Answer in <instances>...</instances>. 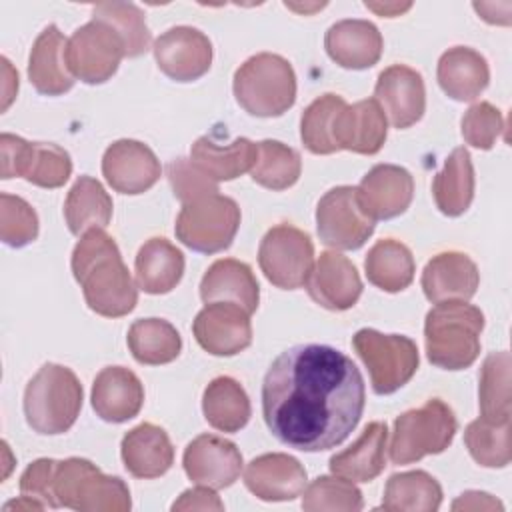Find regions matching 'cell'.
Instances as JSON below:
<instances>
[{
	"label": "cell",
	"mask_w": 512,
	"mask_h": 512,
	"mask_svg": "<svg viewBox=\"0 0 512 512\" xmlns=\"http://www.w3.org/2000/svg\"><path fill=\"white\" fill-rule=\"evenodd\" d=\"M366 386L358 366L326 344H298L270 364L262 416L272 436L302 452L342 444L358 426Z\"/></svg>",
	"instance_id": "6da1fadb"
},
{
	"label": "cell",
	"mask_w": 512,
	"mask_h": 512,
	"mask_svg": "<svg viewBox=\"0 0 512 512\" xmlns=\"http://www.w3.org/2000/svg\"><path fill=\"white\" fill-rule=\"evenodd\" d=\"M70 264L92 312L120 318L136 308L138 284L124 264L118 244L102 228H90L80 236Z\"/></svg>",
	"instance_id": "7a4b0ae2"
},
{
	"label": "cell",
	"mask_w": 512,
	"mask_h": 512,
	"mask_svg": "<svg viewBox=\"0 0 512 512\" xmlns=\"http://www.w3.org/2000/svg\"><path fill=\"white\" fill-rule=\"evenodd\" d=\"M484 314L464 300L438 302L424 320L428 360L442 370H464L480 354Z\"/></svg>",
	"instance_id": "3957f363"
},
{
	"label": "cell",
	"mask_w": 512,
	"mask_h": 512,
	"mask_svg": "<svg viewBox=\"0 0 512 512\" xmlns=\"http://www.w3.org/2000/svg\"><path fill=\"white\" fill-rule=\"evenodd\" d=\"M82 400L78 376L68 366L48 362L26 384L24 416L38 434H64L74 426Z\"/></svg>",
	"instance_id": "277c9868"
},
{
	"label": "cell",
	"mask_w": 512,
	"mask_h": 512,
	"mask_svg": "<svg viewBox=\"0 0 512 512\" xmlns=\"http://www.w3.org/2000/svg\"><path fill=\"white\" fill-rule=\"evenodd\" d=\"M232 90L250 116L276 118L296 102V74L284 56L260 52L234 72Z\"/></svg>",
	"instance_id": "5b68a950"
},
{
	"label": "cell",
	"mask_w": 512,
	"mask_h": 512,
	"mask_svg": "<svg viewBox=\"0 0 512 512\" xmlns=\"http://www.w3.org/2000/svg\"><path fill=\"white\" fill-rule=\"evenodd\" d=\"M54 496L58 506L80 512H126L132 506L130 490L122 478L108 476L78 456L58 462Z\"/></svg>",
	"instance_id": "8992f818"
},
{
	"label": "cell",
	"mask_w": 512,
	"mask_h": 512,
	"mask_svg": "<svg viewBox=\"0 0 512 512\" xmlns=\"http://www.w3.org/2000/svg\"><path fill=\"white\" fill-rule=\"evenodd\" d=\"M458 430L456 416L452 408L430 398L420 408L406 410L394 420L390 460L394 464H412L428 454L444 452Z\"/></svg>",
	"instance_id": "52a82bcc"
},
{
	"label": "cell",
	"mask_w": 512,
	"mask_h": 512,
	"mask_svg": "<svg viewBox=\"0 0 512 512\" xmlns=\"http://www.w3.org/2000/svg\"><path fill=\"white\" fill-rule=\"evenodd\" d=\"M352 346L368 368L376 394L400 390L410 382L420 364L416 342L404 334H382L374 328H362L354 334Z\"/></svg>",
	"instance_id": "ba28073f"
},
{
	"label": "cell",
	"mask_w": 512,
	"mask_h": 512,
	"mask_svg": "<svg viewBox=\"0 0 512 512\" xmlns=\"http://www.w3.org/2000/svg\"><path fill=\"white\" fill-rule=\"evenodd\" d=\"M240 228L238 204L222 194H210L182 206L174 232L194 252L216 254L226 250Z\"/></svg>",
	"instance_id": "9c48e42d"
},
{
	"label": "cell",
	"mask_w": 512,
	"mask_h": 512,
	"mask_svg": "<svg viewBox=\"0 0 512 512\" xmlns=\"http://www.w3.org/2000/svg\"><path fill=\"white\" fill-rule=\"evenodd\" d=\"M0 154L2 180L22 176L40 188H60L72 174L70 154L52 142H28L4 132Z\"/></svg>",
	"instance_id": "30bf717a"
},
{
	"label": "cell",
	"mask_w": 512,
	"mask_h": 512,
	"mask_svg": "<svg viewBox=\"0 0 512 512\" xmlns=\"http://www.w3.org/2000/svg\"><path fill=\"white\" fill-rule=\"evenodd\" d=\"M258 264L276 288L296 290L312 272L314 244L304 230L292 224L272 226L260 240Z\"/></svg>",
	"instance_id": "8fae6325"
},
{
	"label": "cell",
	"mask_w": 512,
	"mask_h": 512,
	"mask_svg": "<svg viewBox=\"0 0 512 512\" xmlns=\"http://www.w3.org/2000/svg\"><path fill=\"white\" fill-rule=\"evenodd\" d=\"M126 56L124 42L106 22L90 20L76 28L66 42V64L74 78L86 84L110 80Z\"/></svg>",
	"instance_id": "7c38bea8"
},
{
	"label": "cell",
	"mask_w": 512,
	"mask_h": 512,
	"mask_svg": "<svg viewBox=\"0 0 512 512\" xmlns=\"http://www.w3.org/2000/svg\"><path fill=\"white\" fill-rule=\"evenodd\" d=\"M374 220L364 212L356 186L330 188L316 206V230L322 244L334 250H358L374 232Z\"/></svg>",
	"instance_id": "4fadbf2b"
},
{
	"label": "cell",
	"mask_w": 512,
	"mask_h": 512,
	"mask_svg": "<svg viewBox=\"0 0 512 512\" xmlns=\"http://www.w3.org/2000/svg\"><path fill=\"white\" fill-rule=\"evenodd\" d=\"M158 68L176 82L202 78L212 64V42L194 26H172L154 42Z\"/></svg>",
	"instance_id": "5bb4252c"
},
{
	"label": "cell",
	"mask_w": 512,
	"mask_h": 512,
	"mask_svg": "<svg viewBox=\"0 0 512 512\" xmlns=\"http://www.w3.org/2000/svg\"><path fill=\"white\" fill-rule=\"evenodd\" d=\"M192 332L212 356H234L252 342L250 314L234 302H208L196 314Z\"/></svg>",
	"instance_id": "9a60e30c"
},
{
	"label": "cell",
	"mask_w": 512,
	"mask_h": 512,
	"mask_svg": "<svg viewBox=\"0 0 512 512\" xmlns=\"http://www.w3.org/2000/svg\"><path fill=\"white\" fill-rule=\"evenodd\" d=\"M242 464L238 446L216 434L196 436L182 456L186 476L194 484L214 490L232 486L242 472Z\"/></svg>",
	"instance_id": "2e32d148"
},
{
	"label": "cell",
	"mask_w": 512,
	"mask_h": 512,
	"mask_svg": "<svg viewBox=\"0 0 512 512\" xmlns=\"http://www.w3.org/2000/svg\"><path fill=\"white\" fill-rule=\"evenodd\" d=\"M374 100L394 128H410L426 110V88L422 74L406 64H392L378 74Z\"/></svg>",
	"instance_id": "e0dca14e"
},
{
	"label": "cell",
	"mask_w": 512,
	"mask_h": 512,
	"mask_svg": "<svg viewBox=\"0 0 512 512\" xmlns=\"http://www.w3.org/2000/svg\"><path fill=\"white\" fill-rule=\"evenodd\" d=\"M160 160L138 140L122 138L112 142L102 156V174L120 194H142L160 178Z\"/></svg>",
	"instance_id": "ac0fdd59"
},
{
	"label": "cell",
	"mask_w": 512,
	"mask_h": 512,
	"mask_svg": "<svg viewBox=\"0 0 512 512\" xmlns=\"http://www.w3.org/2000/svg\"><path fill=\"white\" fill-rule=\"evenodd\" d=\"M364 212L376 220H390L406 212L414 196L412 174L396 164H376L356 186Z\"/></svg>",
	"instance_id": "d6986e66"
},
{
	"label": "cell",
	"mask_w": 512,
	"mask_h": 512,
	"mask_svg": "<svg viewBox=\"0 0 512 512\" xmlns=\"http://www.w3.org/2000/svg\"><path fill=\"white\" fill-rule=\"evenodd\" d=\"M304 286L316 304L334 312L352 308L362 294V280L356 266L336 250L320 254Z\"/></svg>",
	"instance_id": "ffe728a7"
},
{
	"label": "cell",
	"mask_w": 512,
	"mask_h": 512,
	"mask_svg": "<svg viewBox=\"0 0 512 512\" xmlns=\"http://www.w3.org/2000/svg\"><path fill=\"white\" fill-rule=\"evenodd\" d=\"M306 482L304 466L284 452L256 456L244 470L246 488L264 502L294 500L304 492Z\"/></svg>",
	"instance_id": "44dd1931"
},
{
	"label": "cell",
	"mask_w": 512,
	"mask_h": 512,
	"mask_svg": "<svg viewBox=\"0 0 512 512\" xmlns=\"http://www.w3.org/2000/svg\"><path fill=\"white\" fill-rule=\"evenodd\" d=\"M424 296L438 304L446 300H470L480 284L476 262L456 250L440 252L428 260L420 278Z\"/></svg>",
	"instance_id": "7402d4cb"
},
{
	"label": "cell",
	"mask_w": 512,
	"mask_h": 512,
	"mask_svg": "<svg viewBox=\"0 0 512 512\" xmlns=\"http://www.w3.org/2000/svg\"><path fill=\"white\" fill-rule=\"evenodd\" d=\"M324 48L338 66L348 70H366L380 60L384 40L376 24L360 18H348L326 30Z\"/></svg>",
	"instance_id": "603a6c76"
},
{
	"label": "cell",
	"mask_w": 512,
	"mask_h": 512,
	"mask_svg": "<svg viewBox=\"0 0 512 512\" xmlns=\"http://www.w3.org/2000/svg\"><path fill=\"white\" fill-rule=\"evenodd\" d=\"M92 408L104 422L120 424L134 418L144 404L140 378L124 366L102 368L92 384Z\"/></svg>",
	"instance_id": "cb8c5ba5"
},
{
	"label": "cell",
	"mask_w": 512,
	"mask_h": 512,
	"mask_svg": "<svg viewBox=\"0 0 512 512\" xmlns=\"http://www.w3.org/2000/svg\"><path fill=\"white\" fill-rule=\"evenodd\" d=\"M124 468L134 478H158L166 474L174 462V446L164 428L142 422L128 430L120 442Z\"/></svg>",
	"instance_id": "d4e9b609"
},
{
	"label": "cell",
	"mask_w": 512,
	"mask_h": 512,
	"mask_svg": "<svg viewBox=\"0 0 512 512\" xmlns=\"http://www.w3.org/2000/svg\"><path fill=\"white\" fill-rule=\"evenodd\" d=\"M66 42L56 24H48L34 40L28 58V78L36 92L60 96L74 86V76L66 64Z\"/></svg>",
	"instance_id": "484cf974"
},
{
	"label": "cell",
	"mask_w": 512,
	"mask_h": 512,
	"mask_svg": "<svg viewBox=\"0 0 512 512\" xmlns=\"http://www.w3.org/2000/svg\"><path fill=\"white\" fill-rule=\"evenodd\" d=\"M386 134V114L374 98L346 104L336 118L334 138L338 150H350L370 156L380 152L386 142Z\"/></svg>",
	"instance_id": "4316f807"
},
{
	"label": "cell",
	"mask_w": 512,
	"mask_h": 512,
	"mask_svg": "<svg viewBox=\"0 0 512 512\" xmlns=\"http://www.w3.org/2000/svg\"><path fill=\"white\" fill-rule=\"evenodd\" d=\"M200 298L208 302H234L248 314H254L260 302V286L246 262L220 258L204 272L200 280Z\"/></svg>",
	"instance_id": "83f0119b"
},
{
	"label": "cell",
	"mask_w": 512,
	"mask_h": 512,
	"mask_svg": "<svg viewBox=\"0 0 512 512\" xmlns=\"http://www.w3.org/2000/svg\"><path fill=\"white\" fill-rule=\"evenodd\" d=\"M436 78L444 94L456 102L476 100L490 82L486 58L468 46L448 48L436 66Z\"/></svg>",
	"instance_id": "f1b7e54d"
},
{
	"label": "cell",
	"mask_w": 512,
	"mask_h": 512,
	"mask_svg": "<svg viewBox=\"0 0 512 512\" xmlns=\"http://www.w3.org/2000/svg\"><path fill=\"white\" fill-rule=\"evenodd\" d=\"M256 158L258 144L242 136L222 144L214 134H206L190 148V160L214 182L234 180L244 172H250Z\"/></svg>",
	"instance_id": "f546056e"
},
{
	"label": "cell",
	"mask_w": 512,
	"mask_h": 512,
	"mask_svg": "<svg viewBox=\"0 0 512 512\" xmlns=\"http://www.w3.org/2000/svg\"><path fill=\"white\" fill-rule=\"evenodd\" d=\"M386 442V422H370L352 446L330 458V472L350 482H372L386 468Z\"/></svg>",
	"instance_id": "4dcf8cb0"
},
{
	"label": "cell",
	"mask_w": 512,
	"mask_h": 512,
	"mask_svg": "<svg viewBox=\"0 0 512 512\" xmlns=\"http://www.w3.org/2000/svg\"><path fill=\"white\" fill-rule=\"evenodd\" d=\"M136 284L146 294H166L184 274V254L166 238L146 240L134 260Z\"/></svg>",
	"instance_id": "1f68e13d"
},
{
	"label": "cell",
	"mask_w": 512,
	"mask_h": 512,
	"mask_svg": "<svg viewBox=\"0 0 512 512\" xmlns=\"http://www.w3.org/2000/svg\"><path fill=\"white\" fill-rule=\"evenodd\" d=\"M432 194L438 210L446 216L464 214L474 198V168L470 152L460 146L450 152L442 170L434 176Z\"/></svg>",
	"instance_id": "d6a6232c"
},
{
	"label": "cell",
	"mask_w": 512,
	"mask_h": 512,
	"mask_svg": "<svg viewBox=\"0 0 512 512\" xmlns=\"http://www.w3.org/2000/svg\"><path fill=\"white\" fill-rule=\"evenodd\" d=\"M206 422L220 432H238L250 420L252 408L242 384L230 376L214 378L202 394Z\"/></svg>",
	"instance_id": "836d02e7"
},
{
	"label": "cell",
	"mask_w": 512,
	"mask_h": 512,
	"mask_svg": "<svg viewBox=\"0 0 512 512\" xmlns=\"http://www.w3.org/2000/svg\"><path fill=\"white\" fill-rule=\"evenodd\" d=\"M68 230L76 236L90 228H106L112 220V198L92 176H80L64 200Z\"/></svg>",
	"instance_id": "e575fe53"
},
{
	"label": "cell",
	"mask_w": 512,
	"mask_h": 512,
	"mask_svg": "<svg viewBox=\"0 0 512 512\" xmlns=\"http://www.w3.org/2000/svg\"><path fill=\"white\" fill-rule=\"evenodd\" d=\"M366 278L384 292H402L414 280L416 264L410 248L398 240H378L364 260Z\"/></svg>",
	"instance_id": "d590c367"
},
{
	"label": "cell",
	"mask_w": 512,
	"mask_h": 512,
	"mask_svg": "<svg viewBox=\"0 0 512 512\" xmlns=\"http://www.w3.org/2000/svg\"><path fill=\"white\" fill-rule=\"evenodd\" d=\"M440 504L442 486L424 470L392 474L382 496V508L388 512H434Z\"/></svg>",
	"instance_id": "8d00e7d4"
},
{
	"label": "cell",
	"mask_w": 512,
	"mask_h": 512,
	"mask_svg": "<svg viewBox=\"0 0 512 512\" xmlns=\"http://www.w3.org/2000/svg\"><path fill=\"white\" fill-rule=\"evenodd\" d=\"M126 342L134 360L146 366L168 364L176 360L182 350L178 330L162 318H140L132 322Z\"/></svg>",
	"instance_id": "74e56055"
},
{
	"label": "cell",
	"mask_w": 512,
	"mask_h": 512,
	"mask_svg": "<svg viewBox=\"0 0 512 512\" xmlns=\"http://www.w3.org/2000/svg\"><path fill=\"white\" fill-rule=\"evenodd\" d=\"M480 418L490 422L510 420V354L506 350L486 356L478 376Z\"/></svg>",
	"instance_id": "f35d334b"
},
{
	"label": "cell",
	"mask_w": 512,
	"mask_h": 512,
	"mask_svg": "<svg viewBox=\"0 0 512 512\" xmlns=\"http://www.w3.org/2000/svg\"><path fill=\"white\" fill-rule=\"evenodd\" d=\"M302 172L300 154L284 142L262 140L258 142V158L250 170L256 184L268 190H286L294 186Z\"/></svg>",
	"instance_id": "ab89813d"
},
{
	"label": "cell",
	"mask_w": 512,
	"mask_h": 512,
	"mask_svg": "<svg viewBox=\"0 0 512 512\" xmlns=\"http://www.w3.org/2000/svg\"><path fill=\"white\" fill-rule=\"evenodd\" d=\"M344 106L346 100L338 94H324L306 106L300 118V138L306 150L312 154L338 152L334 130L336 118Z\"/></svg>",
	"instance_id": "60d3db41"
},
{
	"label": "cell",
	"mask_w": 512,
	"mask_h": 512,
	"mask_svg": "<svg viewBox=\"0 0 512 512\" xmlns=\"http://www.w3.org/2000/svg\"><path fill=\"white\" fill-rule=\"evenodd\" d=\"M92 18L106 22L118 32L128 58H136L150 48V30L144 12L132 2H100L92 8Z\"/></svg>",
	"instance_id": "b9f144b4"
},
{
	"label": "cell",
	"mask_w": 512,
	"mask_h": 512,
	"mask_svg": "<svg viewBox=\"0 0 512 512\" xmlns=\"http://www.w3.org/2000/svg\"><path fill=\"white\" fill-rule=\"evenodd\" d=\"M464 444L470 456L484 468H504L510 464V420H472L464 430Z\"/></svg>",
	"instance_id": "7bdbcfd3"
},
{
	"label": "cell",
	"mask_w": 512,
	"mask_h": 512,
	"mask_svg": "<svg viewBox=\"0 0 512 512\" xmlns=\"http://www.w3.org/2000/svg\"><path fill=\"white\" fill-rule=\"evenodd\" d=\"M362 506V492L354 482L336 474L318 476L302 492V508L306 512H358Z\"/></svg>",
	"instance_id": "ee69618b"
},
{
	"label": "cell",
	"mask_w": 512,
	"mask_h": 512,
	"mask_svg": "<svg viewBox=\"0 0 512 512\" xmlns=\"http://www.w3.org/2000/svg\"><path fill=\"white\" fill-rule=\"evenodd\" d=\"M0 238L12 248H22L38 238V214L24 198L0 194Z\"/></svg>",
	"instance_id": "f6af8a7d"
},
{
	"label": "cell",
	"mask_w": 512,
	"mask_h": 512,
	"mask_svg": "<svg viewBox=\"0 0 512 512\" xmlns=\"http://www.w3.org/2000/svg\"><path fill=\"white\" fill-rule=\"evenodd\" d=\"M462 138L478 150H490L504 132V116L490 102L472 104L462 116Z\"/></svg>",
	"instance_id": "bcb514c9"
},
{
	"label": "cell",
	"mask_w": 512,
	"mask_h": 512,
	"mask_svg": "<svg viewBox=\"0 0 512 512\" xmlns=\"http://www.w3.org/2000/svg\"><path fill=\"white\" fill-rule=\"evenodd\" d=\"M166 176L174 196L182 202H194L210 194H218V182L206 176L192 160L176 158L166 166Z\"/></svg>",
	"instance_id": "7dc6e473"
},
{
	"label": "cell",
	"mask_w": 512,
	"mask_h": 512,
	"mask_svg": "<svg viewBox=\"0 0 512 512\" xmlns=\"http://www.w3.org/2000/svg\"><path fill=\"white\" fill-rule=\"evenodd\" d=\"M58 460L38 458L20 476V492L48 508H60L54 496V474Z\"/></svg>",
	"instance_id": "c3c4849f"
},
{
	"label": "cell",
	"mask_w": 512,
	"mask_h": 512,
	"mask_svg": "<svg viewBox=\"0 0 512 512\" xmlns=\"http://www.w3.org/2000/svg\"><path fill=\"white\" fill-rule=\"evenodd\" d=\"M224 504L214 492V488L208 486H196L190 490H184L180 498L172 504V510H222Z\"/></svg>",
	"instance_id": "681fc988"
},
{
	"label": "cell",
	"mask_w": 512,
	"mask_h": 512,
	"mask_svg": "<svg viewBox=\"0 0 512 512\" xmlns=\"http://www.w3.org/2000/svg\"><path fill=\"white\" fill-rule=\"evenodd\" d=\"M502 502L478 490H468L452 502V510H502Z\"/></svg>",
	"instance_id": "f907efd6"
},
{
	"label": "cell",
	"mask_w": 512,
	"mask_h": 512,
	"mask_svg": "<svg viewBox=\"0 0 512 512\" xmlns=\"http://www.w3.org/2000/svg\"><path fill=\"white\" fill-rule=\"evenodd\" d=\"M2 112L10 106L18 92V72L12 68L8 58H2Z\"/></svg>",
	"instance_id": "816d5d0a"
},
{
	"label": "cell",
	"mask_w": 512,
	"mask_h": 512,
	"mask_svg": "<svg viewBox=\"0 0 512 512\" xmlns=\"http://www.w3.org/2000/svg\"><path fill=\"white\" fill-rule=\"evenodd\" d=\"M364 6L370 8V10H374V12L380 14V16L394 18V16H398V14L406 12V10H410L412 4H398V2H394V4H374V2H366Z\"/></svg>",
	"instance_id": "f5cc1de1"
}]
</instances>
